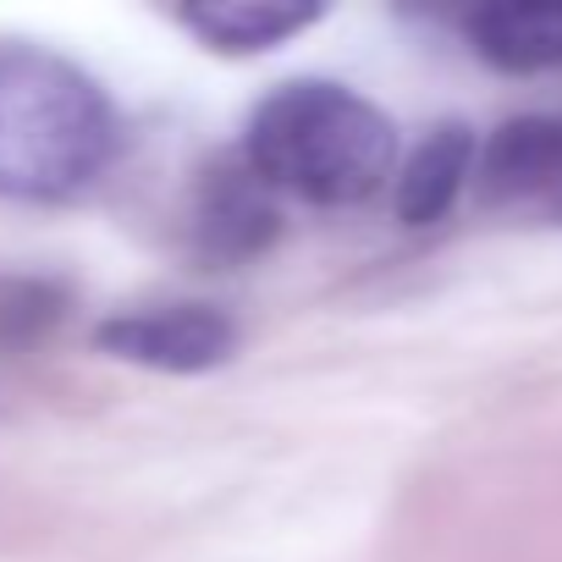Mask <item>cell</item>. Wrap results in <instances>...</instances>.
Here are the masks:
<instances>
[{
  "label": "cell",
  "instance_id": "obj_1",
  "mask_svg": "<svg viewBox=\"0 0 562 562\" xmlns=\"http://www.w3.org/2000/svg\"><path fill=\"white\" fill-rule=\"evenodd\" d=\"M111 155L116 111L83 67L40 45H0V199H72Z\"/></svg>",
  "mask_w": 562,
  "mask_h": 562
},
{
  "label": "cell",
  "instance_id": "obj_2",
  "mask_svg": "<svg viewBox=\"0 0 562 562\" xmlns=\"http://www.w3.org/2000/svg\"><path fill=\"white\" fill-rule=\"evenodd\" d=\"M397 127L348 83H281L248 122V171L304 204H359L386 188Z\"/></svg>",
  "mask_w": 562,
  "mask_h": 562
},
{
  "label": "cell",
  "instance_id": "obj_3",
  "mask_svg": "<svg viewBox=\"0 0 562 562\" xmlns=\"http://www.w3.org/2000/svg\"><path fill=\"white\" fill-rule=\"evenodd\" d=\"M94 342H100V353L144 364V370L199 375V370H215L237 353V326L210 304H160V310L111 315L94 331Z\"/></svg>",
  "mask_w": 562,
  "mask_h": 562
},
{
  "label": "cell",
  "instance_id": "obj_4",
  "mask_svg": "<svg viewBox=\"0 0 562 562\" xmlns=\"http://www.w3.org/2000/svg\"><path fill=\"white\" fill-rule=\"evenodd\" d=\"M321 18L326 7H304V0H199V7L177 12L188 34H199L210 50H226V56L270 50L281 40L315 29Z\"/></svg>",
  "mask_w": 562,
  "mask_h": 562
},
{
  "label": "cell",
  "instance_id": "obj_5",
  "mask_svg": "<svg viewBox=\"0 0 562 562\" xmlns=\"http://www.w3.org/2000/svg\"><path fill=\"white\" fill-rule=\"evenodd\" d=\"M469 40L507 72L562 67V0H507L469 18Z\"/></svg>",
  "mask_w": 562,
  "mask_h": 562
},
{
  "label": "cell",
  "instance_id": "obj_6",
  "mask_svg": "<svg viewBox=\"0 0 562 562\" xmlns=\"http://www.w3.org/2000/svg\"><path fill=\"white\" fill-rule=\"evenodd\" d=\"M480 188L491 199L562 193V122L551 116L507 122L480 155Z\"/></svg>",
  "mask_w": 562,
  "mask_h": 562
},
{
  "label": "cell",
  "instance_id": "obj_7",
  "mask_svg": "<svg viewBox=\"0 0 562 562\" xmlns=\"http://www.w3.org/2000/svg\"><path fill=\"white\" fill-rule=\"evenodd\" d=\"M276 210L254 171H215L199 199V243L215 259H248L270 243Z\"/></svg>",
  "mask_w": 562,
  "mask_h": 562
},
{
  "label": "cell",
  "instance_id": "obj_8",
  "mask_svg": "<svg viewBox=\"0 0 562 562\" xmlns=\"http://www.w3.org/2000/svg\"><path fill=\"white\" fill-rule=\"evenodd\" d=\"M469 171H474V138H469V127H458V122L436 127V133L408 155V166L397 171V193H392L397 215H403L408 226L441 221V215L452 210V199H458V188H463Z\"/></svg>",
  "mask_w": 562,
  "mask_h": 562
},
{
  "label": "cell",
  "instance_id": "obj_9",
  "mask_svg": "<svg viewBox=\"0 0 562 562\" xmlns=\"http://www.w3.org/2000/svg\"><path fill=\"white\" fill-rule=\"evenodd\" d=\"M557 199H562V193H557Z\"/></svg>",
  "mask_w": 562,
  "mask_h": 562
}]
</instances>
